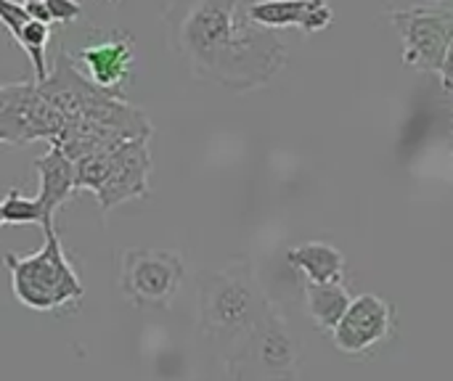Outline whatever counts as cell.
<instances>
[{"label":"cell","mask_w":453,"mask_h":381,"mask_svg":"<svg viewBox=\"0 0 453 381\" xmlns=\"http://www.w3.org/2000/svg\"><path fill=\"white\" fill-rule=\"evenodd\" d=\"M247 8L244 0H167V42L196 77L234 93L257 90L287 64V45Z\"/></svg>","instance_id":"1"},{"label":"cell","mask_w":453,"mask_h":381,"mask_svg":"<svg viewBox=\"0 0 453 381\" xmlns=\"http://www.w3.org/2000/svg\"><path fill=\"white\" fill-rule=\"evenodd\" d=\"M271 305L247 257L199 278V331L220 361L252 331Z\"/></svg>","instance_id":"2"},{"label":"cell","mask_w":453,"mask_h":381,"mask_svg":"<svg viewBox=\"0 0 453 381\" xmlns=\"http://www.w3.org/2000/svg\"><path fill=\"white\" fill-rule=\"evenodd\" d=\"M45 241L32 255H5V268L11 273L13 297L37 313H56L72 305H80L85 297V286L64 255L56 225L42 228Z\"/></svg>","instance_id":"3"},{"label":"cell","mask_w":453,"mask_h":381,"mask_svg":"<svg viewBox=\"0 0 453 381\" xmlns=\"http://www.w3.org/2000/svg\"><path fill=\"white\" fill-rule=\"evenodd\" d=\"M231 381H297L300 347L281 313L271 305L252 331L223 358Z\"/></svg>","instance_id":"4"},{"label":"cell","mask_w":453,"mask_h":381,"mask_svg":"<svg viewBox=\"0 0 453 381\" xmlns=\"http://www.w3.org/2000/svg\"><path fill=\"white\" fill-rule=\"evenodd\" d=\"M186 265L178 252L167 249H125L119 265V289L125 300L141 310H162L180 292Z\"/></svg>","instance_id":"5"},{"label":"cell","mask_w":453,"mask_h":381,"mask_svg":"<svg viewBox=\"0 0 453 381\" xmlns=\"http://www.w3.org/2000/svg\"><path fill=\"white\" fill-rule=\"evenodd\" d=\"M390 21L403 37V64L417 72L438 74L453 42V8L411 5L390 11Z\"/></svg>","instance_id":"6"},{"label":"cell","mask_w":453,"mask_h":381,"mask_svg":"<svg viewBox=\"0 0 453 381\" xmlns=\"http://www.w3.org/2000/svg\"><path fill=\"white\" fill-rule=\"evenodd\" d=\"M64 125L66 119L37 93V82L0 85V143H50Z\"/></svg>","instance_id":"7"},{"label":"cell","mask_w":453,"mask_h":381,"mask_svg":"<svg viewBox=\"0 0 453 381\" xmlns=\"http://www.w3.org/2000/svg\"><path fill=\"white\" fill-rule=\"evenodd\" d=\"M135 40L125 29H109L80 48L74 64L80 72H88V80L104 93L122 95V85L133 72Z\"/></svg>","instance_id":"8"},{"label":"cell","mask_w":453,"mask_h":381,"mask_svg":"<svg viewBox=\"0 0 453 381\" xmlns=\"http://www.w3.org/2000/svg\"><path fill=\"white\" fill-rule=\"evenodd\" d=\"M395 326V308L377 294H361L332 331V342L345 355H364L382 345Z\"/></svg>","instance_id":"9"},{"label":"cell","mask_w":453,"mask_h":381,"mask_svg":"<svg viewBox=\"0 0 453 381\" xmlns=\"http://www.w3.org/2000/svg\"><path fill=\"white\" fill-rule=\"evenodd\" d=\"M149 172H151V154L146 141H125L109 151L106 178L96 191V199L104 212L111 207L143 199L149 194Z\"/></svg>","instance_id":"10"},{"label":"cell","mask_w":453,"mask_h":381,"mask_svg":"<svg viewBox=\"0 0 453 381\" xmlns=\"http://www.w3.org/2000/svg\"><path fill=\"white\" fill-rule=\"evenodd\" d=\"M37 93L64 117V119H80L98 98L101 88H96L85 72L74 64V58L61 48L56 53V61L42 82H37Z\"/></svg>","instance_id":"11"},{"label":"cell","mask_w":453,"mask_h":381,"mask_svg":"<svg viewBox=\"0 0 453 381\" xmlns=\"http://www.w3.org/2000/svg\"><path fill=\"white\" fill-rule=\"evenodd\" d=\"M250 19L265 29L297 27L303 32H321L332 24L334 13L329 0H257L247 8Z\"/></svg>","instance_id":"12"},{"label":"cell","mask_w":453,"mask_h":381,"mask_svg":"<svg viewBox=\"0 0 453 381\" xmlns=\"http://www.w3.org/2000/svg\"><path fill=\"white\" fill-rule=\"evenodd\" d=\"M35 170L40 175V194L35 196L42 210V228L56 225L53 217L64 202L77 191L74 186V162L64 156L56 146H48L42 156L35 159Z\"/></svg>","instance_id":"13"},{"label":"cell","mask_w":453,"mask_h":381,"mask_svg":"<svg viewBox=\"0 0 453 381\" xmlns=\"http://www.w3.org/2000/svg\"><path fill=\"white\" fill-rule=\"evenodd\" d=\"M287 263L300 271L308 284H345V257L332 244H300L287 252Z\"/></svg>","instance_id":"14"},{"label":"cell","mask_w":453,"mask_h":381,"mask_svg":"<svg viewBox=\"0 0 453 381\" xmlns=\"http://www.w3.org/2000/svg\"><path fill=\"white\" fill-rule=\"evenodd\" d=\"M350 302H353V297L345 289V284H308L305 281V308H308V316L326 334H332L337 329V324L348 313Z\"/></svg>","instance_id":"15"},{"label":"cell","mask_w":453,"mask_h":381,"mask_svg":"<svg viewBox=\"0 0 453 381\" xmlns=\"http://www.w3.org/2000/svg\"><path fill=\"white\" fill-rule=\"evenodd\" d=\"M48 40H50V24H42V21H29L19 37H16V45H21L32 61V72H35V82H42L50 72L48 61H45V48H48Z\"/></svg>","instance_id":"16"},{"label":"cell","mask_w":453,"mask_h":381,"mask_svg":"<svg viewBox=\"0 0 453 381\" xmlns=\"http://www.w3.org/2000/svg\"><path fill=\"white\" fill-rule=\"evenodd\" d=\"M0 212L8 225H42V210L37 199L21 196L16 188L5 194V199L0 202Z\"/></svg>","instance_id":"17"},{"label":"cell","mask_w":453,"mask_h":381,"mask_svg":"<svg viewBox=\"0 0 453 381\" xmlns=\"http://www.w3.org/2000/svg\"><path fill=\"white\" fill-rule=\"evenodd\" d=\"M29 13L24 8V3H16V0H0V24L8 29V34L16 40L19 32L29 24Z\"/></svg>","instance_id":"18"},{"label":"cell","mask_w":453,"mask_h":381,"mask_svg":"<svg viewBox=\"0 0 453 381\" xmlns=\"http://www.w3.org/2000/svg\"><path fill=\"white\" fill-rule=\"evenodd\" d=\"M45 5H48L53 24H72L74 19L82 16L80 0H45Z\"/></svg>","instance_id":"19"},{"label":"cell","mask_w":453,"mask_h":381,"mask_svg":"<svg viewBox=\"0 0 453 381\" xmlns=\"http://www.w3.org/2000/svg\"><path fill=\"white\" fill-rule=\"evenodd\" d=\"M441 85H443V90L446 93H451L453 95V42L449 45V53H446V58H443V64H441Z\"/></svg>","instance_id":"20"},{"label":"cell","mask_w":453,"mask_h":381,"mask_svg":"<svg viewBox=\"0 0 453 381\" xmlns=\"http://www.w3.org/2000/svg\"><path fill=\"white\" fill-rule=\"evenodd\" d=\"M21 3L27 5V3H45V0H21Z\"/></svg>","instance_id":"21"},{"label":"cell","mask_w":453,"mask_h":381,"mask_svg":"<svg viewBox=\"0 0 453 381\" xmlns=\"http://www.w3.org/2000/svg\"><path fill=\"white\" fill-rule=\"evenodd\" d=\"M0 225H5V220H3V212H0Z\"/></svg>","instance_id":"22"},{"label":"cell","mask_w":453,"mask_h":381,"mask_svg":"<svg viewBox=\"0 0 453 381\" xmlns=\"http://www.w3.org/2000/svg\"><path fill=\"white\" fill-rule=\"evenodd\" d=\"M109 3H119V0H109Z\"/></svg>","instance_id":"23"}]
</instances>
